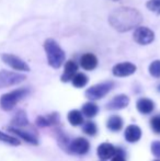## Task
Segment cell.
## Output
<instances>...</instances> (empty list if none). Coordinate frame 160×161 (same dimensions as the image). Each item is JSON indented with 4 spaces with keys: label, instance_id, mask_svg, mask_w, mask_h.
<instances>
[{
    "label": "cell",
    "instance_id": "28",
    "mask_svg": "<svg viewBox=\"0 0 160 161\" xmlns=\"http://www.w3.org/2000/svg\"><path fill=\"white\" fill-rule=\"evenodd\" d=\"M152 151L154 156L160 158V140H156L152 144Z\"/></svg>",
    "mask_w": 160,
    "mask_h": 161
},
{
    "label": "cell",
    "instance_id": "16",
    "mask_svg": "<svg viewBox=\"0 0 160 161\" xmlns=\"http://www.w3.org/2000/svg\"><path fill=\"white\" fill-rule=\"evenodd\" d=\"M9 131L12 134H14L17 137H21L23 140H25L26 142H29V144H32V145H37L39 144V142H37V139L34 137L33 135H31V134L26 133V131L22 130V129L20 128H15V127H9Z\"/></svg>",
    "mask_w": 160,
    "mask_h": 161
},
{
    "label": "cell",
    "instance_id": "27",
    "mask_svg": "<svg viewBox=\"0 0 160 161\" xmlns=\"http://www.w3.org/2000/svg\"><path fill=\"white\" fill-rule=\"evenodd\" d=\"M36 124L40 126V127H46V126L52 125L47 116H39L36 119Z\"/></svg>",
    "mask_w": 160,
    "mask_h": 161
},
{
    "label": "cell",
    "instance_id": "10",
    "mask_svg": "<svg viewBox=\"0 0 160 161\" xmlns=\"http://www.w3.org/2000/svg\"><path fill=\"white\" fill-rule=\"evenodd\" d=\"M130 103V97L124 94H120V96L114 97L109 103L107 104V108L109 110H121L128 105Z\"/></svg>",
    "mask_w": 160,
    "mask_h": 161
},
{
    "label": "cell",
    "instance_id": "13",
    "mask_svg": "<svg viewBox=\"0 0 160 161\" xmlns=\"http://www.w3.org/2000/svg\"><path fill=\"white\" fill-rule=\"evenodd\" d=\"M78 71V66L76 64L75 62L73 60H68V62L65 64V70H64V74L62 76V81L63 82H68L70 81L71 79L74 78L76 74Z\"/></svg>",
    "mask_w": 160,
    "mask_h": 161
},
{
    "label": "cell",
    "instance_id": "21",
    "mask_svg": "<svg viewBox=\"0 0 160 161\" xmlns=\"http://www.w3.org/2000/svg\"><path fill=\"white\" fill-rule=\"evenodd\" d=\"M88 77L86 76L85 74H82V72H78V74H76L75 76H74V78L71 79V81H73V86L76 88H83L88 83Z\"/></svg>",
    "mask_w": 160,
    "mask_h": 161
},
{
    "label": "cell",
    "instance_id": "4",
    "mask_svg": "<svg viewBox=\"0 0 160 161\" xmlns=\"http://www.w3.org/2000/svg\"><path fill=\"white\" fill-rule=\"evenodd\" d=\"M114 87L113 81H107V82H102L96 85L93 87H90L89 89L86 91V97L89 100H99L105 97Z\"/></svg>",
    "mask_w": 160,
    "mask_h": 161
},
{
    "label": "cell",
    "instance_id": "3",
    "mask_svg": "<svg viewBox=\"0 0 160 161\" xmlns=\"http://www.w3.org/2000/svg\"><path fill=\"white\" fill-rule=\"evenodd\" d=\"M29 93V89L26 88H21V89L13 90L9 93L3 94L0 97V106L3 111H11L17 103L22 100L24 97H26Z\"/></svg>",
    "mask_w": 160,
    "mask_h": 161
},
{
    "label": "cell",
    "instance_id": "26",
    "mask_svg": "<svg viewBox=\"0 0 160 161\" xmlns=\"http://www.w3.org/2000/svg\"><path fill=\"white\" fill-rule=\"evenodd\" d=\"M150 125H152V128L155 133L160 134V115H156L152 117L150 121Z\"/></svg>",
    "mask_w": 160,
    "mask_h": 161
},
{
    "label": "cell",
    "instance_id": "12",
    "mask_svg": "<svg viewBox=\"0 0 160 161\" xmlns=\"http://www.w3.org/2000/svg\"><path fill=\"white\" fill-rule=\"evenodd\" d=\"M80 66L85 70H93L98 66V58L94 54L86 53L80 58Z\"/></svg>",
    "mask_w": 160,
    "mask_h": 161
},
{
    "label": "cell",
    "instance_id": "29",
    "mask_svg": "<svg viewBox=\"0 0 160 161\" xmlns=\"http://www.w3.org/2000/svg\"><path fill=\"white\" fill-rule=\"evenodd\" d=\"M112 161H125V158H124V153L121 150V149H116L115 155L112 157Z\"/></svg>",
    "mask_w": 160,
    "mask_h": 161
},
{
    "label": "cell",
    "instance_id": "7",
    "mask_svg": "<svg viewBox=\"0 0 160 161\" xmlns=\"http://www.w3.org/2000/svg\"><path fill=\"white\" fill-rule=\"evenodd\" d=\"M1 59L4 64L10 66L11 68H13L15 70H19V71H30L29 65L15 55H12V54H2Z\"/></svg>",
    "mask_w": 160,
    "mask_h": 161
},
{
    "label": "cell",
    "instance_id": "30",
    "mask_svg": "<svg viewBox=\"0 0 160 161\" xmlns=\"http://www.w3.org/2000/svg\"><path fill=\"white\" fill-rule=\"evenodd\" d=\"M158 90H159V91H160V86H159V87H158Z\"/></svg>",
    "mask_w": 160,
    "mask_h": 161
},
{
    "label": "cell",
    "instance_id": "1",
    "mask_svg": "<svg viewBox=\"0 0 160 161\" xmlns=\"http://www.w3.org/2000/svg\"><path fill=\"white\" fill-rule=\"evenodd\" d=\"M143 15L138 10L130 7H121L113 10L109 15V23L119 32H127L139 26Z\"/></svg>",
    "mask_w": 160,
    "mask_h": 161
},
{
    "label": "cell",
    "instance_id": "18",
    "mask_svg": "<svg viewBox=\"0 0 160 161\" xmlns=\"http://www.w3.org/2000/svg\"><path fill=\"white\" fill-rule=\"evenodd\" d=\"M107 126L110 130L119 131L123 127V119H122L120 116H118V115H112V116L108 119Z\"/></svg>",
    "mask_w": 160,
    "mask_h": 161
},
{
    "label": "cell",
    "instance_id": "8",
    "mask_svg": "<svg viewBox=\"0 0 160 161\" xmlns=\"http://www.w3.org/2000/svg\"><path fill=\"white\" fill-rule=\"evenodd\" d=\"M89 142L82 137L76 138L69 145V150L74 153H77V155H85V153H87L89 151Z\"/></svg>",
    "mask_w": 160,
    "mask_h": 161
},
{
    "label": "cell",
    "instance_id": "15",
    "mask_svg": "<svg viewBox=\"0 0 160 161\" xmlns=\"http://www.w3.org/2000/svg\"><path fill=\"white\" fill-rule=\"evenodd\" d=\"M136 108L138 110V112L141 113V114H149V113H152L154 111L155 103L150 99L141 97V99H139L137 101Z\"/></svg>",
    "mask_w": 160,
    "mask_h": 161
},
{
    "label": "cell",
    "instance_id": "22",
    "mask_svg": "<svg viewBox=\"0 0 160 161\" xmlns=\"http://www.w3.org/2000/svg\"><path fill=\"white\" fill-rule=\"evenodd\" d=\"M0 142L12 145V146H18V145H20V140L18 139L17 137L8 135V134L3 133V131H1V130H0Z\"/></svg>",
    "mask_w": 160,
    "mask_h": 161
},
{
    "label": "cell",
    "instance_id": "24",
    "mask_svg": "<svg viewBox=\"0 0 160 161\" xmlns=\"http://www.w3.org/2000/svg\"><path fill=\"white\" fill-rule=\"evenodd\" d=\"M83 131L89 136H94L97 134V126L93 122L89 121L83 125Z\"/></svg>",
    "mask_w": 160,
    "mask_h": 161
},
{
    "label": "cell",
    "instance_id": "33",
    "mask_svg": "<svg viewBox=\"0 0 160 161\" xmlns=\"http://www.w3.org/2000/svg\"><path fill=\"white\" fill-rule=\"evenodd\" d=\"M103 161H104V160H103Z\"/></svg>",
    "mask_w": 160,
    "mask_h": 161
},
{
    "label": "cell",
    "instance_id": "5",
    "mask_svg": "<svg viewBox=\"0 0 160 161\" xmlns=\"http://www.w3.org/2000/svg\"><path fill=\"white\" fill-rule=\"evenodd\" d=\"M26 77L18 72L1 70L0 71V87H10V86L19 85L24 81Z\"/></svg>",
    "mask_w": 160,
    "mask_h": 161
},
{
    "label": "cell",
    "instance_id": "2",
    "mask_svg": "<svg viewBox=\"0 0 160 161\" xmlns=\"http://www.w3.org/2000/svg\"><path fill=\"white\" fill-rule=\"evenodd\" d=\"M44 49L47 56V62L51 67L58 69L65 62V52L62 47L58 45V43L53 38H47L44 42Z\"/></svg>",
    "mask_w": 160,
    "mask_h": 161
},
{
    "label": "cell",
    "instance_id": "23",
    "mask_svg": "<svg viewBox=\"0 0 160 161\" xmlns=\"http://www.w3.org/2000/svg\"><path fill=\"white\" fill-rule=\"evenodd\" d=\"M149 72L155 78H160V60H155L150 64Z\"/></svg>",
    "mask_w": 160,
    "mask_h": 161
},
{
    "label": "cell",
    "instance_id": "19",
    "mask_svg": "<svg viewBox=\"0 0 160 161\" xmlns=\"http://www.w3.org/2000/svg\"><path fill=\"white\" fill-rule=\"evenodd\" d=\"M99 108L97 104L92 103V102H88L82 106V114L87 116L88 119H92L98 114Z\"/></svg>",
    "mask_w": 160,
    "mask_h": 161
},
{
    "label": "cell",
    "instance_id": "6",
    "mask_svg": "<svg viewBox=\"0 0 160 161\" xmlns=\"http://www.w3.org/2000/svg\"><path fill=\"white\" fill-rule=\"evenodd\" d=\"M133 37L136 43L141 45L150 44L155 40V33L146 26H137L133 34Z\"/></svg>",
    "mask_w": 160,
    "mask_h": 161
},
{
    "label": "cell",
    "instance_id": "11",
    "mask_svg": "<svg viewBox=\"0 0 160 161\" xmlns=\"http://www.w3.org/2000/svg\"><path fill=\"white\" fill-rule=\"evenodd\" d=\"M98 156L100 159L102 160H108L110 158H112L115 155L116 148L113 145L109 144V142H103L98 147Z\"/></svg>",
    "mask_w": 160,
    "mask_h": 161
},
{
    "label": "cell",
    "instance_id": "14",
    "mask_svg": "<svg viewBox=\"0 0 160 161\" xmlns=\"http://www.w3.org/2000/svg\"><path fill=\"white\" fill-rule=\"evenodd\" d=\"M124 136L128 142H136L141 139V130L137 125H128L125 129Z\"/></svg>",
    "mask_w": 160,
    "mask_h": 161
},
{
    "label": "cell",
    "instance_id": "20",
    "mask_svg": "<svg viewBox=\"0 0 160 161\" xmlns=\"http://www.w3.org/2000/svg\"><path fill=\"white\" fill-rule=\"evenodd\" d=\"M68 121L73 126H79L83 123L82 113L78 110H73L68 113Z\"/></svg>",
    "mask_w": 160,
    "mask_h": 161
},
{
    "label": "cell",
    "instance_id": "25",
    "mask_svg": "<svg viewBox=\"0 0 160 161\" xmlns=\"http://www.w3.org/2000/svg\"><path fill=\"white\" fill-rule=\"evenodd\" d=\"M146 7L152 12H155L156 14H160V0H149Z\"/></svg>",
    "mask_w": 160,
    "mask_h": 161
},
{
    "label": "cell",
    "instance_id": "17",
    "mask_svg": "<svg viewBox=\"0 0 160 161\" xmlns=\"http://www.w3.org/2000/svg\"><path fill=\"white\" fill-rule=\"evenodd\" d=\"M12 124L18 127H22V126H25L29 124L28 116H26V113L23 110H19L14 114L12 119Z\"/></svg>",
    "mask_w": 160,
    "mask_h": 161
},
{
    "label": "cell",
    "instance_id": "9",
    "mask_svg": "<svg viewBox=\"0 0 160 161\" xmlns=\"http://www.w3.org/2000/svg\"><path fill=\"white\" fill-rule=\"evenodd\" d=\"M112 71H113L114 76H116V77H127V76L133 75L136 71V66L128 62L121 63V64L114 66Z\"/></svg>",
    "mask_w": 160,
    "mask_h": 161
},
{
    "label": "cell",
    "instance_id": "31",
    "mask_svg": "<svg viewBox=\"0 0 160 161\" xmlns=\"http://www.w3.org/2000/svg\"><path fill=\"white\" fill-rule=\"evenodd\" d=\"M112 1H119V0H112Z\"/></svg>",
    "mask_w": 160,
    "mask_h": 161
},
{
    "label": "cell",
    "instance_id": "32",
    "mask_svg": "<svg viewBox=\"0 0 160 161\" xmlns=\"http://www.w3.org/2000/svg\"><path fill=\"white\" fill-rule=\"evenodd\" d=\"M156 161H160V160H156Z\"/></svg>",
    "mask_w": 160,
    "mask_h": 161
}]
</instances>
